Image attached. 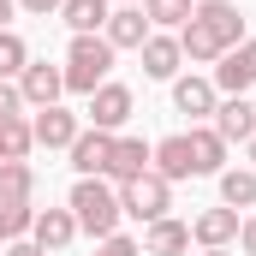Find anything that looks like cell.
I'll list each match as a JSON object with an SVG mask.
<instances>
[{
  "mask_svg": "<svg viewBox=\"0 0 256 256\" xmlns=\"http://www.w3.org/2000/svg\"><path fill=\"white\" fill-rule=\"evenodd\" d=\"M66 208H72V220H78V232H96V238H114L120 232V191L114 185H102V179H78L72 196H66Z\"/></svg>",
  "mask_w": 256,
  "mask_h": 256,
  "instance_id": "1",
  "label": "cell"
},
{
  "mask_svg": "<svg viewBox=\"0 0 256 256\" xmlns=\"http://www.w3.org/2000/svg\"><path fill=\"white\" fill-rule=\"evenodd\" d=\"M60 72H66V90L72 96H96L108 84V72H114V42L108 36H72Z\"/></svg>",
  "mask_w": 256,
  "mask_h": 256,
  "instance_id": "2",
  "label": "cell"
},
{
  "mask_svg": "<svg viewBox=\"0 0 256 256\" xmlns=\"http://www.w3.org/2000/svg\"><path fill=\"white\" fill-rule=\"evenodd\" d=\"M120 208H126L131 220H143V226H149V220H161V214L173 208V185L149 167V173H137V179L120 185Z\"/></svg>",
  "mask_w": 256,
  "mask_h": 256,
  "instance_id": "3",
  "label": "cell"
},
{
  "mask_svg": "<svg viewBox=\"0 0 256 256\" xmlns=\"http://www.w3.org/2000/svg\"><path fill=\"white\" fill-rule=\"evenodd\" d=\"M191 24L208 36V42H214V48H220V54L244 42V12H238L232 0H202V6L191 12Z\"/></svg>",
  "mask_w": 256,
  "mask_h": 256,
  "instance_id": "4",
  "label": "cell"
},
{
  "mask_svg": "<svg viewBox=\"0 0 256 256\" xmlns=\"http://www.w3.org/2000/svg\"><path fill=\"white\" fill-rule=\"evenodd\" d=\"M208 84H214V90H226V96H244V90H256V36H250V42H238V48H226Z\"/></svg>",
  "mask_w": 256,
  "mask_h": 256,
  "instance_id": "5",
  "label": "cell"
},
{
  "mask_svg": "<svg viewBox=\"0 0 256 256\" xmlns=\"http://www.w3.org/2000/svg\"><path fill=\"white\" fill-rule=\"evenodd\" d=\"M18 96H24L30 108H60L66 72H60V66H48V60H30L24 72H18Z\"/></svg>",
  "mask_w": 256,
  "mask_h": 256,
  "instance_id": "6",
  "label": "cell"
},
{
  "mask_svg": "<svg viewBox=\"0 0 256 256\" xmlns=\"http://www.w3.org/2000/svg\"><path fill=\"white\" fill-rule=\"evenodd\" d=\"M108 161H114V131H78V143H72V167H78V179H102L108 173Z\"/></svg>",
  "mask_w": 256,
  "mask_h": 256,
  "instance_id": "7",
  "label": "cell"
},
{
  "mask_svg": "<svg viewBox=\"0 0 256 256\" xmlns=\"http://www.w3.org/2000/svg\"><path fill=\"white\" fill-rule=\"evenodd\" d=\"M126 120H131V90L108 78V84L90 96V126H96V131H120Z\"/></svg>",
  "mask_w": 256,
  "mask_h": 256,
  "instance_id": "8",
  "label": "cell"
},
{
  "mask_svg": "<svg viewBox=\"0 0 256 256\" xmlns=\"http://www.w3.org/2000/svg\"><path fill=\"white\" fill-rule=\"evenodd\" d=\"M191 238L202 250H226V244L238 238V208H226V202H220V208H202L191 220Z\"/></svg>",
  "mask_w": 256,
  "mask_h": 256,
  "instance_id": "9",
  "label": "cell"
},
{
  "mask_svg": "<svg viewBox=\"0 0 256 256\" xmlns=\"http://www.w3.org/2000/svg\"><path fill=\"white\" fill-rule=\"evenodd\" d=\"M149 161H155V143H143V137H114L108 179H114V185H126V179H137V173H149Z\"/></svg>",
  "mask_w": 256,
  "mask_h": 256,
  "instance_id": "10",
  "label": "cell"
},
{
  "mask_svg": "<svg viewBox=\"0 0 256 256\" xmlns=\"http://www.w3.org/2000/svg\"><path fill=\"white\" fill-rule=\"evenodd\" d=\"M30 238H36L48 256H60L66 244L78 238V220H72V208H42V214L30 220Z\"/></svg>",
  "mask_w": 256,
  "mask_h": 256,
  "instance_id": "11",
  "label": "cell"
},
{
  "mask_svg": "<svg viewBox=\"0 0 256 256\" xmlns=\"http://www.w3.org/2000/svg\"><path fill=\"white\" fill-rule=\"evenodd\" d=\"M102 36L114 42V54H120V48H143V42H149V18H143L137 6H114L108 24H102Z\"/></svg>",
  "mask_w": 256,
  "mask_h": 256,
  "instance_id": "12",
  "label": "cell"
},
{
  "mask_svg": "<svg viewBox=\"0 0 256 256\" xmlns=\"http://www.w3.org/2000/svg\"><path fill=\"white\" fill-rule=\"evenodd\" d=\"M214 131H220L226 143H250L256 137V108L244 102V96H226V102L214 108Z\"/></svg>",
  "mask_w": 256,
  "mask_h": 256,
  "instance_id": "13",
  "label": "cell"
},
{
  "mask_svg": "<svg viewBox=\"0 0 256 256\" xmlns=\"http://www.w3.org/2000/svg\"><path fill=\"white\" fill-rule=\"evenodd\" d=\"M30 137H36L42 149H72V143H78V114H66V108H42L36 126H30Z\"/></svg>",
  "mask_w": 256,
  "mask_h": 256,
  "instance_id": "14",
  "label": "cell"
},
{
  "mask_svg": "<svg viewBox=\"0 0 256 256\" xmlns=\"http://www.w3.org/2000/svg\"><path fill=\"white\" fill-rule=\"evenodd\" d=\"M143 250H149V256H185V250H191V226L173 220V214H161V220H149Z\"/></svg>",
  "mask_w": 256,
  "mask_h": 256,
  "instance_id": "15",
  "label": "cell"
},
{
  "mask_svg": "<svg viewBox=\"0 0 256 256\" xmlns=\"http://www.w3.org/2000/svg\"><path fill=\"white\" fill-rule=\"evenodd\" d=\"M191 173H226V137L214 126L191 131Z\"/></svg>",
  "mask_w": 256,
  "mask_h": 256,
  "instance_id": "16",
  "label": "cell"
},
{
  "mask_svg": "<svg viewBox=\"0 0 256 256\" xmlns=\"http://www.w3.org/2000/svg\"><path fill=\"white\" fill-rule=\"evenodd\" d=\"M149 167H155L167 185H173V179H196V173H191V137H161Z\"/></svg>",
  "mask_w": 256,
  "mask_h": 256,
  "instance_id": "17",
  "label": "cell"
},
{
  "mask_svg": "<svg viewBox=\"0 0 256 256\" xmlns=\"http://www.w3.org/2000/svg\"><path fill=\"white\" fill-rule=\"evenodd\" d=\"M173 108L191 114V120H208V114L220 108V102H214V84H208V78H179V84H173Z\"/></svg>",
  "mask_w": 256,
  "mask_h": 256,
  "instance_id": "18",
  "label": "cell"
},
{
  "mask_svg": "<svg viewBox=\"0 0 256 256\" xmlns=\"http://www.w3.org/2000/svg\"><path fill=\"white\" fill-rule=\"evenodd\" d=\"M137 54H143V72H149V78H173L179 60H185V54H179V36H155V30H149V42H143Z\"/></svg>",
  "mask_w": 256,
  "mask_h": 256,
  "instance_id": "19",
  "label": "cell"
},
{
  "mask_svg": "<svg viewBox=\"0 0 256 256\" xmlns=\"http://www.w3.org/2000/svg\"><path fill=\"white\" fill-rule=\"evenodd\" d=\"M108 0H66L60 6V18L72 24V36H102V24H108Z\"/></svg>",
  "mask_w": 256,
  "mask_h": 256,
  "instance_id": "20",
  "label": "cell"
},
{
  "mask_svg": "<svg viewBox=\"0 0 256 256\" xmlns=\"http://www.w3.org/2000/svg\"><path fill=\"white\" fill-rule=\"evenodd\" d=\"M30 196H36L30 161H0V202H30Z\"/></svg>",
  "mask_w": 256,
  "mask_h": 256,
  "instance_id": "21",
  "label": "cell"
},
{
  "mask_svg": "<svg viewBox=\"0 0 256 256\" xmlns=\"http://www.w3.org/2000/svg\"><path fill=\"white\" fill-rule=\"evenodd\" d=\"M220 202L226 208H256V173L250 167H226L220 173Z\"/></svg>",
  "mask_w": 256,
  "mask_h": 256,
  "instance_id": "22",
  "label": "cell"
},
{
  "mask_svg": "<svg viewBox=\"0 0 256 256\" xmlns=\"http://www.w3.org/2000/svg\"><path fill=\"white\" fill-rule=\"evenodd\" d=\"M191 12H196V0H143V18H149V24H161V30H173V24L185 30V24H191Z\"/></svg>",
  "mask_w": 256,
  "mask_h": 256,
  "instance_id": "23",
  "label": "cell"
},
{
  "mask_svg": "<svg viewBox=\"0 0 256 256\" xmlns=\"http://www.w3.org/2000/svg\"><path fill=\"white\" fill-rule=\"evenodd\" d=\"M30 149H36V137L24 120H0V161H24Z\"/></svg>",
  "mask_w": 256,
  "mask_h": 256,
  "instance_id": "24",
  "label": "cell"
},
{
  "mask_svg": "<svg viewBox=\"0 0 256 256\" xmlns=\"http://www.w3.org/2000/svg\"><path fill=\"white\" fill-rule=\"evenodd\" d=\"M30 220H36V208H30V202H0V244L24 238V232H30Z\"/></svg>",
  "mask_w": 256,
  "mask_h": 256,
  "instance_id": "25",
  "label": "cell"
},
{
  "mask_svg": "<svg viewBox=\"0 0 256 256\" xmlns=\"http://www.w3.org/2000/svg\"><path fill=\"white\" fill-rule=\"evenodd\" d=\"M30 66V48H24V36L18 30H0V78H18Z\"/></svg>",
  "mask_w": 256,
  "mask_h": 256,
  "instance_id": "26",
  "label": "cell"
},
{
  "mask_svg": "<svg viewBox=\"0 0 256 256\" xmlns=\"http://www.w3.org/2000/svg\"><path fill=\"white\" fill-rule=\"evenodd\" d=\"M96 256H143V244L126 238V232H114V238H102V250H96Z\"/></svg>",
  "mask_w": 256,
  "mask_h": 256,
  "instance_id": "27",
  "label": "cell"
},
{
  "mask_svg": "<svg viewBox=\"0 0 256 256\" xmlns=\"http://www.w3.org/2000/svg\"><path fill=\"white\" fill-rule=\"evenodd\" d=\"M18 108H24L18 84H12V78H0V120H18Z\"/></svg>",
  "mask_w": 256,
  "mask_h": 256,
  "instance_id": "28",
  "label": "cell"
},
{
  "mask_svg": "<svg viewBox=\"0 0 256 256\" xmlns=\"http://www.w3.org/2000/svg\"><path fill=\"white\" fill-rule=\"evenodd\" d=\"M6 256H48V250H42L36 238H12V244H6Z\"/></svg>",
  "mask_w": 256,
  "mask_h": 256,
  "instance_id": "29",
  "label": "cell"
},
{
  "mask_svg": "<svg viewBox=\"0 0 256 256\" xmlns=\"http://www.w3.org/2000/svg\"><path fill=\"white\" fill-rule=\"evenodd\" d=\"M238 244H244V256H256V214L238 220Z\"/></svg>",
  "mask_w": 256,
  "mask_h": 256,
  "instance_id": "30",
  "label": "cell"
},
{
  "mask_svg": "<svg viewBox=\"0 0 256 256\" xmlns=\"http://www.w3.org/2000/svg\"><path fill=\"white\" fill-rule=\"evenodd\" d=\"M18 6H24V12H36V18H48V12H60L66 0H18Z\"/></svg>",
  "mask_w": 256,
  "mask_h": 256,
  "instance_id": "31",
  "label": "cell"
},
{
  "mask_svg": "<svg viewBox=\"0 0 256 256\" xmlns=\"http://www.w3.org/2000/svg\"><path fill=\"white\" fill-rule=\"evenodd\" d=\"M12 12H18V0H0V30L12 24Z\"/></svg>",
  "mask_w": 256,
  "mask_h": 256,
  "instance_id": "32",
  "label": "cell"
},
{
  "mask_svg": "<svg viewBox=\"0 0 256 256\" xmlns=\"http://www.w3.org/2000/svg\"><path fill=\"white\" fill-rule=\"evenodd\" d=\"M250 161H256V137H250Z\"/></svg>",
  "mask_w": 256,
  "mask_h": 256,
  "instance_id": "33",
  "label": "cell"
},
{
  "mask_svg": "<svg viewBox=\"0 0 256 256\" xmlns=\"http://www.w3.org/2000/svg\"><path fill=\"white\" fill-rule=\"evenodd\" d=\"M202 256H226V250H202Z\"/></svg>",
  "mask_w": 256,
  "mask_h": 256,
  "instance_id": "34",
  "label": "cell"
},
{
  "mask_svg": "<svg viewBox=\"0 0 256 256\" xmlns=\"http://www.w3.org/2000/svg\"><path fill=\"white\" fill-rule=\"evenodd\" d=\"M196 6H202V0H196Z\"/></svg>",
  "mask_w": 256,
  "mask_h": 256,
  "instance_id": "35",
  "label": "cell"
}]
</instances>
